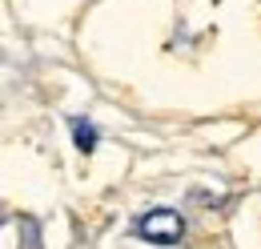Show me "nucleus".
I'll return each mask as SVG.
<instances>
[{
  "mask_svg": "<svg viewBox=\"0 0 261 249\" xmlns=\"http://www.w3.org/2000/svg\"><path fill=\"white\" fill-rule=\"evenodd\" d=\"M72 141H76L81 153H93L97 149V129H93L89 117H72Z\"/></svg>",
  "mask_w": 261,
  "mask_h": 249,
  "instance_id": "f03ea898",
  "label": "nucleus"
},
{
  "mask_svg": "<svg viewBox=\"0 0 261 249\" xmlns=\"http://www.w3.org/2000/svg\"><path fill=\"white\" fill-rule=\"evenodd\" d=\"M137 233L149 237V241H157V245H173V241H181L185 221H181L177 209H149L145 217L137 221Z\"/></svg>",
  "mask_w": 261,
  "mask_h": 249,
  "instance_id": "f257e3e1",
  "label": "nucleus"
}]
</instances>
